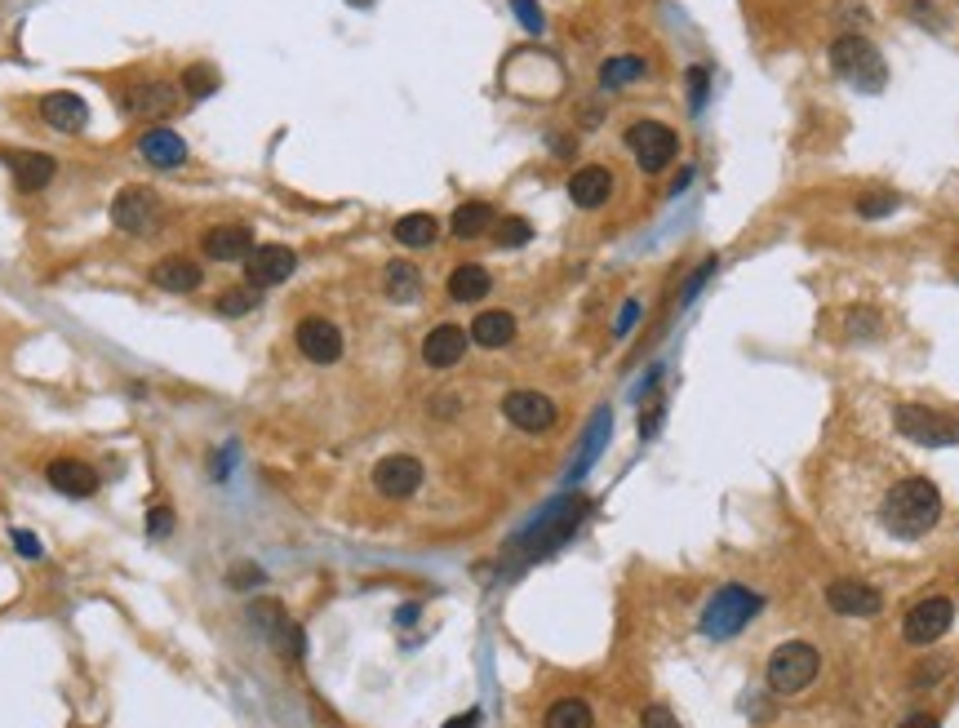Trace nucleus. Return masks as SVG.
I'll use <instances>...</instances> for the list:
<instances>
[{"label":"nucleus","instance_id":"f257e3e1","mask_svg":"<svg viewBox=\"0 0 959 728\" xmlns=\"http://www.w3.org/2000/svg\"><path fill=\"white\" fill-rule=\"evenodd\" d=\"M880 519H884V529H889L893 538H902V542L924 538V534L937 525V519H941V493H937V484L924 480V475L897 480V484L884 493Z\"/></svg>","mask_w":959,"mask_h":728},{"label":"nucleus","instance_id":"f03ea898","mask_svg":"<svg viewBox=\"0 0 959 728\" xmlns=\"http://www.w3.org/2000/svg\"><path fill=\"white\" fill-rule=\"evenodd\" d=\"M760 595L756 591H746V586H737V582H728V586H720L711 600H706V608H702V636L706 640H733L737 631H746L756 621V613H760Z\"/></svg>","mask_w":959,"mask_h":728},{"label":"nucleus","instance_id":"7ed1b4c3","mask_svg":"<svg viewBox=\"0 0 959 728\" xmlns=\"http://www.w3.org/2000/svg\"><path fill=\"white\" fill-rule=\"evenodd\" d=\"M830 67H835L848 85H858V89H867V93H880L884 80H889V67H884L880 49H876L867 36H839V41L830 45Z\"/></svg>","mask_w":959,"mask_h":728},{"label":"nucleus","instance_id":"20e7f679","mask_svg":"<svg viewBox=\"0 0 959 728\" xmlns=\"http://www.w3.org/2000/svg\"><path fill=\"white\" fill-rule=\"evenodd\" d=\"M587 515V502L582 497H565V502H556L538 525H533L524 538H520V556L524 560H533V556H547V551H556L573 529H578V519Z\"/></svg>","mask_w":959,"mask_h":728},{"label":"nucleus","instance_id":"39448f33","mask_svg":"<svg viewBox=\"0 0 959 728\" xmlns=\"http://www.w3.org/2000/svg\"><path fill=\"white\" fill-rule=\"evenodd\" d=\"M893 423L906 440L915 445H928V449H941V445H959V423L946 418V413L928 408V404H897L893 408Z\"/></svg>","mask_w":959,"mask_h":728},{"label":"nucleus","instance_id":"423d86ee","mask_svg":"<svg viewBox=\"0 0 959 728\" xmlns=\"http://www.w3.org/2000/svg\"><path fill=\"white\" fill-rule=\"evenodd\" d=\"M817 671H822V658H817V649L804 645V640H791V645H782V649L769 658V684H773V693H804V688L817 680Z\"/></svg>","mask_w":959,"mask_h":728},{"label":"nucleus","instance_id":"0eeeda50","mask_svg":"<svg viewBox=\"0 0 959 728\" xmlns=\"http://www.w3.org/2000/svg\"><path fill=\"white\" fill-rule=\"evenodd\" d=\"M626 152L635 156V165L645 169V173H662V169L676 160L680 138H676V130H667V125H658V121H635V125L626 130Z\"/></svg>","mask_w":959,"mask_h":728},{"label":"nucleus","instance_id":"6e6552de","mask_svg":"<svg viewBox=\"0 0 959 728\" xmlns=\"http://www.w3.org/2000/svg\"><path fill=\"white\" fill-rule=\"evenodd\" d=\"M160 219H165V200L152 187H125L112 200V223L125 236H152L160 227Z\"/></svg>","mask_w":959,"mask_h":728},{"label":"nucleus","instance_id":"1a4fd4ad","mask_svg":"<svg viewBox=\"0 0 959 728\" xmlns=\"http://www.w3.org/2000/svg\"><path fill=\"white\" fill-rule=\"evenodd\" d=\"M950 621H955V604H950L946 595H928V600H919V604L906 613L902 636H906V645L928 649V645H937V640L950 631Z\"/></svg>","mask_w":959,"mask_h":728},{"label":"nucleus","instance_id":"9d476101","mask_svg":"<svg viewBox=\"0 0 959 728\" xmlns=\"http://www.w3.org/2000/svg\"><path fill=\"white\" fill-rule=\"evenodd\" d=\"M293 343H298V351H302L311 365H334V360L343 356V334H338V325L325 321V316H306V321H298Z\"/></svg>","mask_w":959,"mask_h":728},{"label":"nucleus","instance_id":"9b49d317","mask_svg":"<svg viewBox=\"0 0 959 728\" xmlns=\"http://www.w3.org/2000/svg\"><path fill=\"white\" fill-rule=\"evenodd\" d=\"M502 413L511 418V427H520V432H547V427H556V400L543 395V391H511L502 400Z\"/></svg>","mask_w":959,"mask_h":728},{"label":"nucleus","instance_id":"f8f14e48","mask_svg":"<svg viewBox=\"0 0 959 728\" xmlns=\"http://www.w3.org/2000/svg\"><path fill=\"white\" fill-rule=\"evenodd\" d=\"M826 604H830V613H839V617H876V613L884 608L880 591L867 586V582H858V578L830 582V586H826Z\"/></svg>","mask_w":959,"mask_h":728},{"label":"nucleus","instance_id":"ddd939ff","mask_svg":"<svg viewBox=\"0 0 959 728\" xmlns=\"http://www.w3.org/2000/svg\"><path fill=\"white\" fill-rule=\"evenodd\" d=\"M200 249H204V258H213V262H245L258 245H254V227H249V223H223V227L204 232Z\"/></svg>","mask_w":959,"mask_h":728},{"label":"nucleus","instance_id":"4468645a","mask_svg":"<svg viewBox=\"0 0 959 728\" xmlns=\"http://www.w3.org/2000/svg\"><path fill=\"white\" fill-rule=\"evenodd\" d=\"M293 267H298L293 249H285V245H258V249L245 258V280H249L254 289H271V284H280V280H289Z\"/></svg>","mask_w":959,"mask_h":728},{"label":"nucleus","instance_id":"2eb2a0df","mask_svg":"<svg viewBox=\"0 0 959 728\" xmlns=\"http://www.w3.org/2000/svg\"><path fill=\"white\" fill-rule=\"evenodd\" d=\"M125 116H169L178 108V89L169 80H138L121 98Z\"/></svg>","mask_w":959,"mask_h":728},{"label":"nucleus","instance_id":"dca6fc26","mask_svg":"<svg viewBox=\"0 0 959 728\" xmlns=\"http://www.w3.org/2000/svg\"><path fill=\"white\" fill-rule=\"evenodd\" d=\"M373 484L382 497H413L417 484H422V462L409 458V453H391L373 467Z\"/></svg>","mask_w":959,"mask_h":728},{"label":"nucleus","instance_id":"f3484780","mask_svg":"<svg viewBox=\"0 0 959 728\" xmlns=\"http://www.w3.org/2000/svg\"><path fill=\"white\" fill-rule=\"evenodd\" d=\"M41 116H45V125L58 130V134H80V130L89 125L85 98H80V93H67V89L41 98Z\"/></svg>","mask_w":959,"mask_h":728},{"label":"nucleus","instance_id":"a211bd4d","mask_svg":"<svg viewBox=\"0 0 959 728\" xmlns=\"http://www.w3.org/2000/svg\"><path fill=\"white\" fill-rule=\"evenodd\" d=\"M467 329L462 325H436L432 334L422 338V365H432V369H454L458 360H462V351H467Z\"/></svg>","mask_w":959,"mask_h":728},{"label":"nucleus","instance_id":"6ab92c4d","mask_svg":"<svg viewBox=\"0 0 959 728\" xmlns=\"http://www.w3.org/2000/svg\"><path fill=\"white\" fill-rule=\"evenodd\" d=\"M613 195V173L604 165H587L569 178V200L578 210H600V204Z\"/></svg>","mask_w":959,"mask_h":728},{"label":"nucleus","instance_id":"aec40b11","mask_svg":"<svg viewBox=\"0 0 959 728\" xmlns=\"http://www.w3.org/2000/svg\"><path fill=\"white\" fill-rule=\"evenodd\" d=\"M138 156L152 169H178V165H187V143L174 130H147L138 138Z\"/></svg>","mask_w":959,"mask_h":728},{"label":"nucleus","instance_id":"412c9836","mask_svg":"<svg viewBox=\"0 0 959 728\" xmlns=\"http://www.w3.org/2000/svg\"><path fill=\"white\" fill-rule=\"evenodd\" d=\"M49 484L58 489V493H67V497H89L93 489H98V471L89 467V462H80V458H58V462H49Z\"/></svg>","mask_w":959,"mask_h":728},{"label":"nucleus","instance_id":"4be33fe9","mask_svg":"<svg viewBox=\"0 0 959 728\" xmlns=\"http://www.w3.org/2000/svg\"><path fill=\"white\" fill-rule=\"evenodd\" d=\"M10 160V169H14V187L19 191H41V187H49L54 182V160L49 156H41V152H10L5 156Z\"/></svg>","mask_w":959,"mask_h":728},{"label":"nucleus","instance_id":"5701e85b","mask_svg":"<svg viewBox=\"0 0 959 728\" xmlns=\"http://www.w3.org/2000/svg\"><path fill=\"white\" fill-rule=\"evenodd\" d=\"M200 280H204V271L191 258H165L152 267V284L160 293H191V289H200Z\"/></svg>","mask_w":959,"mask_h":728},{"label":"nucleus","instance_id":"b1692460","mask_svg":"<svg viewBox=\"0 0 959 728\" xmlns=\"http://www.w3.org/2000/svg\"><path fill=\"white\" fill-rule=\"evenodd\" d=\"M511 338H515V316H511V311H480L476 325H471V343H480L489 351L506 347Z\"/></svg>","mask_w":959,"mask_h":728},{"label":"nucleus","instance_id":"393cba45","mask_svg":"<svg viewBox=\"0 0 959 728\" xmlns=\"http://www.w3.org/2000/svg\"><path fill=\"white\" fill-rule=\"evenodd\" d=\"M449 298L454 302H480L489 289H493V280H489V271L484 267H476V262H467V267H454L449 271Z\"/></svg>","mask_w":959,"mask_h":728},{"label":"nucleus","instance_id":"a878e982","mask_svg":"<svg viewBox=\"0 0 959 728\" xmlns=\"http://www.w3.org/2000/svg\"><path fill=\"white\" fill-rule=\"evenodd\" d=\"M493 223H498V219H493V210H489L484 200H467V204H458V210H454L449 232H454L458 240H476V236H484Z\"/></svg>","mask_w":959,"mask_h":728},{"label":"nucleus","instance_id":"bb28decb","mask_svg":"<svg viewBox=\"0 0 959 728\" xmlns=\"http://www.w3.org/2000/svg\"><path fill=\"white\" fill-rule=\"evenodd\" d=\"M591 724H595V715L582 697H560L543 715V728H591Z\"/></svg>","mask_w":959,"mask_h":728},{"label":"nucleus","instance_id":"cd10ccee","mask_svg":"<svg viewBox=\"0 0 959 728\" xmlns=\"http://www.w3.org/2000/svg\"><path fill=\"white\" fill-rule=\"evenodd\" d=\"M441 236V223L432 219V214H404L400 223H395V240L404 245V249H426Z\"/></svg>","mask_w":959,"mask_h":728},{"label":"nucleus","instance_id":"c85d7f7f","mask_svg":"<svg viewBox=\"0 0 959 728\" xmlns=\"http://www.w3.org/2000/svg\"><path fill=\"white\" fill-rule=\"evenodd\" d=\"M645 71H649L645 58L622 54V58H609V63L600 67V85H604V89H626V85H635V80H645Z\"/></svg>","mask_w":959,"mask_h":728},{"label":"nucleus","instance_id":"c756f323","mask_svg":"<svg viewBox=\"0 0 959 728\" xmlns=\"http://www.w3.org/2000/svg\"><path fill=\"white\" fill-rule=\"evenodd\" d=\"M387 293H391L395 302H413V298L422 293L417 267H413V262H391V267H387Z\"/></svg>","mask_w":959,"mask_h":728},{"label":"nucleus","instance_id":"7c9ffc66","mask_svg":"<svg viewBox=\"0 0 959 728\" xmlns=\"http://www.w3.org/2000/svg\"><path fill=\"white\" fill-rule=\"evenodd\" d=\"M182 89H187V98H204V93L219 89V71L204 67V63H191V67L182 71Z\"/></svg>","mask_w":959,"mask_h":728},{"label":"nucleus","instance_id":"2f4dec72","mask_svg":"<svg viewBox=\"0 0 959 728\" xmlns=\"http://www.w3.org/2000/svg\"><path fill=\"white\" fill-rule=\"evenodd\" d=\"M528 236H533V227H528L524 219H502V223L493 227V240H498L502 249H520V245H528Z\"/></svg>","mask_w":959,"mask_h":728},{"label":"nucleus","instance_id":"473e14b6","mask_svg":"<svg viewBox=\"0 0 959 728\" xmlns=\"http://www.w3.org/2000/svg\"><path fill=\"white\" fill-rule=\"evenodd\" d=\"M254 306H258L254 284H245V289H227V293L219 298V311H223V316H245V311H254Z\"/></svg>","mask_w":959,"mask_h":728},{"label":"nucleus","instance_id":"72a5a7b5","mask_svg":"<svg viewBox=\"0 0 959 728\" xmlns=\"http://www.w3.org/2000/svg\"><path fill=\"white\" fill-rule=\"evenodd\" d=\"M511 10H515V19L524 23L528 36H543L547 19H543V10H538V0H511Z\"/></svg>","mask_w":959,"mask_h":728},{"label":"nucleus","instance_id":"f704fd0d","mask_svg":"<svg viewBox=\"0 0 959 728\" xmlns=\"http://www.w3.org/2000/svg\"><path fill=\"white\" fill-rule=\"evenodd\" d=\"M897 210V195L893 191H876V195H862L858 200V214L862 219H884V214H893Z\"/></svg>","mask_w":959,"mask_h":728},{"label":"nucleus","instance_id":"c9c22d12","mask_svg":"<svg viewBox=\"0 0 959 728\" xmlns=\"http://www.w3.org/2000/svg\"><path fill=\"white\" fill-rule=\"evenodd\" d=\"M844 325H848V338H876V329H880V316L876 311H848L844 316Z\"/></svg>","mask_w":959,"mask_h":728},{"label":"nucleus","instance_id":"e433bc0d","mask_svg":"<svg viewBox=\"0 0 959 728\" xmlns=\"http://www.w3.org/2000/svg\"><path fill=\"white\" fill-rule=\"evenodd\" d=\"M639 728H680V719L667 706H649L645 715H639Z\"/></svg>","mask_w":959,"mask_h":728},{"label":"nucleus","instance_id":"4c0bfd02","mask_svg":"<svg viewBox=\"0 0 959 728\" xmlns=\"http://www.w3.org/2000/svg\"><path fill=\"white\" fill-rule=\"evenodd\" d=\"M711 271H715V258H706V262H702V267L689 276V284H684V302H693V298H698V289L706 284V276H711Z\"/></svg>","mask_w":959,"mask_h":728},{"label":"nucleus","instance_id":"58836bf2","mask_svg":"<svg viewBox=\"0 0 959 728\" xmlns=\"http://www.w3.org/2000/svg\"><path fill=\"white\" fill-rule=\"evenodd\" d=\"M174 529V515H169V506H156L152 511V525H147V534L152 538H160V534H169Z\"/></svg>","mask_w":959,"mask_h":728},{"label":"nucleus","instance_id":"ea45409f","mask_svg":"<svg viewBox=\"0 0 959 728\" xmlns=\"http://www.w3.org/2000/svg\"><path fill=\"white\" fill-rule=\"evenodd\" d=\"M14 547H19V556H27V560H41V542H36V534H14Z\"/></svg>","mask_w":959,"mask_h":728},{"label":"nucleus","instance_id":"a19ab883","mask_svg":"<svg viewBox=\"0 0 959 728\" xmlns=\"http://www.w3.org/2000/svg\"><path fill=\"white\" fill-rule=\"evenodd\" d=\"M635 321H639V302H626V306H622V316H617V338H626Z\"/></svg>","mask_w":959,"mask_h":728},{"label":"nucleus","instance_id":"79ce46f5","mask_svg":"<svg viewBox=\"0 0 959 728\" xmlns=\"http://www.w3.org/2000/svg\"><path fill=\"white\" fill-rule=\"evenodd\" d=\"M689 85H693V108H702V98H706V71L693 67V71H689Z\"/></svg>","mask_w":959,"mask_h":728},{"label":"nucleus","instance_id":"37998d69","mask_svg":"<svg viewBox=\"0 0 959 728\" xmlns=\"http://www.w3.org/2000/svg\"><path fill=\"white\" fill-rule=\"evenodd\" d=\"M941 671H946L941 662H937V667H919V671H915V688H928V680H937Z\"/></svg>","mask_w":959,"mask_h":728},{"label":"nucleus","instance_id":"c03bdc74","mask_svg":"<svg viewBox=\"0 0 959 728\" xmlns=\"http://www.w3.org/2000/svg\"><path fill=\"white\" fill-rule=\"evenodd\" d=\"M897 728H937V715H911V719H902Z\"/></svg>","mask_w":959,"mask_h":728},{"label":"nucleus","instance_id":"a18cd8bd","mask_svg":"<svg viewBox=\"0 0 959 728\" xmlns=\"http://www.w3.org/2000/svg\"><path fill=\"white\" fill-rule=\"evenodd\" d=\"M480 724V710H467V715H458L454 724H445V728H476Z\"/></svg>","mask_w":959,"mask_h":728},{"label":"nucleus","instance_id":"49530a36","mask_svg":"<svg viewBox=\"0 0 959 728\" xmlns=\"http://www.w3.org/2000/svg\"><path fill=\"white\" fill-rule=\"evenodd\" d=\"M356 5H369V0H356Z\"/></svg>","mask_w":959,"mask_h":728}]
</instances>
